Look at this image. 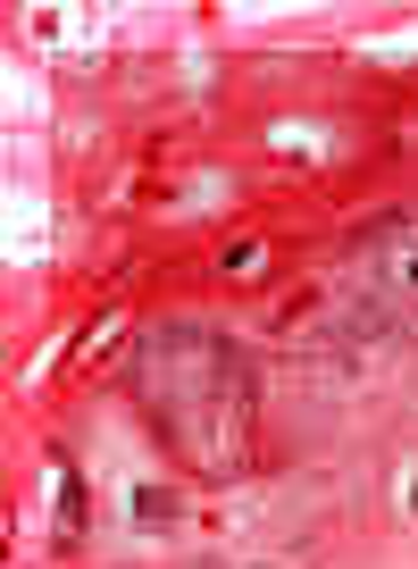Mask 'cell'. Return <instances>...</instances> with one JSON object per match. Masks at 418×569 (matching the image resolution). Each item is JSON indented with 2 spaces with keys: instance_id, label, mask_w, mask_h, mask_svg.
I'll return each mask as SVG.
<instances>
[{
  "instance_id": "1",
  "label": "cell",
  "mask_w": 418,
  "mask_h": 569,
  "mask_svg": "<svg viewBox=\"0 0 418 569\" xmlns=\"http://www.w3.org/2000/svg\"><path fill=\"white\" fill-rule=\"evenodd\" d=\"M176 519H185V511H176L168 486H135V528H176Z\"/></svg>"
},
{
  "instance_id": "2",
  "label": "cell",
  "mask_w": 418,
  "mask_h": 569,
  "mask_svg": "<svg viewBox=\"0 0 418 569\" xmlns=\"http://www.w3.org/2000/svg\"><path fill=\"white\" fill-rule=\"evenodd\" d=\"M394 277H401V293H418V251H401V268H394Z\"/></svg>"
},
{
  "instance_id": "3",
  "label": "cell",
  "mask_w": 418,
  "mask_h": 569,
  "mask_svg": "<svg viewBox=\"0 0 418 569\" xmlns=\"http://www.w3.org/2000/svg\"><path fill=\"white\" fill-rule=\"evenodd\" d=\"M401 502H410V511H418V469H410V486H401Z\"/></svg>"
},
{
  "instance_id": "4",
  "label": "cell",
  "mask_w": 418,
  "mask_h": 569,
  "mask_svg": "<svg viewBox=\"0 0 418 569\" xmlns=\"http://www.w3.org/2000/svg\"><path fill=\"white\" fill-rule=\"evenodd\" d=\"M251 569H277V561H251Z\"/></svg>"
}]
</instances>
